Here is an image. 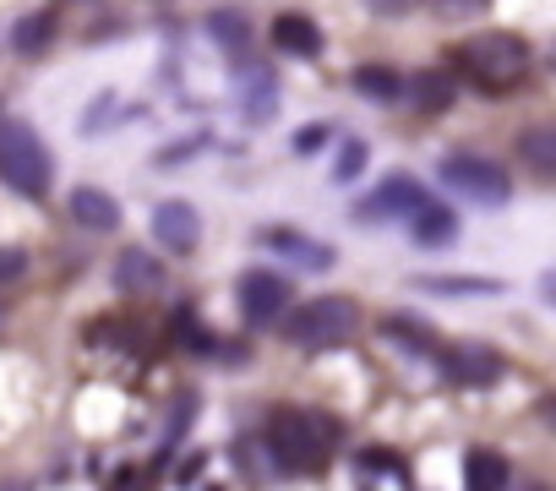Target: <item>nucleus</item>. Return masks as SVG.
Wrapping results in <instances>:
<instances>
[{
    "mask_svg": "<svg viewBox=\"0 0 556 491\" xmlns=\"http://www.w3.org/2000/svg\"><path fill=\"white\" fill-rule=\"evenodd\" d=\"M344 426L323 410H278L267 420V453L285 475H323Z\"/></svg>",
    "mask_w": 556,
    "mask_h": 491,
    "instance_id": "obj_1",
    "label": "nucleus"
},
{
    "mask_svg": "<svg viewBox=\"0 0 556 491\" xmlns=\"http://www.w3.org/2000/svg\"><path fill=\"white\" fill-rule=\"evenodd\" d=\"M0 180L17 197H45L55 186V159L28 121H0Z\"/></svg>",
    "mask_w": 556,
    "mask_h": 491,
    "instance_id": "obj_2",
    "label": "nucleus"
},
{
    "mask_svg": "<svg viewBox=\"0 0 556 491\" xmlns=\"http://www.w3.org/2000/svg\"><path fill=\"white\" fill-rule=\"evenodd\" d=\"M458 66L469 72L475 88L513 93L529 77V45L513 39V34H475L469 45H458Z\"/></svg>",
    "mask_w": 556,
    "mask_h": 491,
    "instance_id": "obj_3",
    "label": "nucleus"
},
{
    "mask_svg": "<svg viewBox=\"0 0 556 491\" xmlns=\"http://www.w3.org/2000/svg\"><path fill=\"white\" fill-rule=\"evenodd\" d=\"M355 328H361V306L350 295H317L285 323V339L295 350H339L355 339Z\"/></svg>",
    "mask_w": 556,
    "mask_h": 491,
    "instance_id": "obj_4",
    "label": "nucleus"
},
{
    "mask_svg": "<svg viewBox=\"0 0 556 491\" xmlns=\"http://www.w3.org/2000/svg\"><path fill=\"white\" fill-rule=\"evenodd\" d=\"M442 180L447 191H458L464 202L475 207H502L513 197V175L496 164V159H480V153H453L442 159Z\"/></svg>",
    "mask_w": 556,
    "mask_h": 491,
    "instance_id": "obj_5",
    "label": "nucleus"
},
{
    "mask_svg": "<svg viewBox=\"0 0 556 491\" xmlns=\"http://www.w3.org/2000/svg\"><path fill=\"white\" fill-rule=\"evenodd\" d=\"M290 279L285 274H273V268H251V274H240V317L251 323V328H262V323H278L290 312Z\"/></svg>",
    "mask_w": 556,
    "mask_h": 491,
    "instance_id": "obj_6",
    "label": "nucleus"
},
{
    "mask_svg": "<svg viewBox=\"0 0 556 491\" xmlns=\"http://www.w3.org/2000/svg\"><path fill=\"white\" fill-rule=\"evenodd\" d=\"M437 361L453 388H491L507 377V361L491 344H453V350H437Z\"/></svg>",
    "mask_w": 556,
    "mask_h": 491,
    "instance_id": "obj_7",
    "label": "nucleus"
},
{
    "mask_svg": "<svg viewBox=\"0 0 556 491\" xmlns=\"http://www.w3.org/2000/svg\"><path fill=\"white\" fill-rule=\"evenodd\" d=\"M420 202H426V186H420L415 175H388V180L355 207V218H361V224H377V218H409Z\"/></svg>",
    "mask_w": 556,
    "mask_h": 491,
    "instance_id": "obj_8",
    "label": "nucleus"
},
{
    "mask_svg": "<svg viewBox=\"0 0 556 491\" xmlns=\"http://www.w3.org/2000/svg\"><path fill=\"white\" fill-rule=\"evenodd\" d=\"M153 240L164 246V252H175V257H186V252H197V240H202V213L191 207V202H159L153 207Z\"/></svg>",
    "mask_w": 556,
    "mask_h": 491,
    "instance_id": "obj_9",
    "label": "nucleus"
},
{
    "mask_svg": "<svg viewBox=\"0 0 556 491\" xmlns=\"http://www.w3.org/2000/svg\"><path fill=\"white\" fill-rule=\"evenodd\" d=\"M235 104H240V115H245L251 126H267V121L278 115V77H273L267 66H240V77H235Z\"/></svg>",
    "mask_w": 556,
    "mask_h": 491,
    "instance_id": "obj_10",
    "label": "nucleus"
},
{
    "mask_svg": "<svg viewBox=\"0 0 556 491\" xmlns=\"http://www.w3.org/2000/svg\"><path fill=\"white\" fill-rule=\"evenodd\" d=\"M115 285L131 290V295L164 290V257H153L148 246H126V252L115 257Z\"/></svg>",
    "mask_w": 556,
    "mask_h": 491,
    "instance_id": "obj_11",
    "label": "nucleus"
},
{
    "mask_svg": "<svg viewBox=\"0 0 556 491\" xmlns=\"http://www.w3.org/2000/svg\"><path fill=\"white\" fill-rule=\"evenodd\" d=\"M409 229H415V240L426 246V252H442V246H453V240H458V213L426 197V202L409 213Z\"/></svg>",
    "mask_w": 556,
    "mask_h": 491,
    "instance_id": "obj_12",
    "label": "nucleus"
},
{
    "mask_svg": "<svg viewBox=\"0 0 556 491\" xmlns=\"http://www.w3.org/2000/svg\"><path fill=\"white\" fill-rule=\"evenodd\" d=\"M273 45L285 50V55H295V61H317V55H323V34H317V23L301 17V12H285V17L273 23Z\"/></svg>",
    "mask_w": 556,
    "mask_h": 491,
    "instance_id": "obj_13",
    "label": "nucleus"
},
{
    "mask_svg": "<svg viewBox=\"0 0 556 491\" xmlns=\"http://www.w3.org/2000/svg\"><path fill=\"white\" fill-rule=\"evenodd\" d=\"M72 218H77L83 229L110 235V229H121V202H115L110 191H99V186H77V191H72Z\"/></svg>",
    "mask_w": 556,
    "mask_h": 491,
    "instance_id": "obj_14",
    "label": "nucleus"
},
{
    "mask_svg": "<svg viewBox=\"0 0 556 491\" xmlns=\"http://www.w3.org/2000/svg\"><path fill=\"white\" fill-rule=\"evenodd\" d=\"M202 28H207V39H213L224 55H235V61L251 50V17H245V12H235V7L207 12V23H202Z\"/></svg>",
    "mask_w": 556,
    "mask_h": 491,
    "instance_id": "obj_15",
    "label": "nucleus"
},
{
    "mask_svg": "<svg viewBox=\"0 0 556 491\" xmlns=\"http://www.w3.org/2000/svg\"><path fill=\"white\" fill-rule=\"evenodd\" d=\"M382 339H388V344H399V350H409V355H437V350H442L437 328H431V323H420V317H404V312L382 317Z\"/></svg>",
    "mask_w": 556,
    "mask_h": 491,
    "instance_id": "obj_16",
    "label": "nucleus"
},
{
    "mask_svg": "<svg viewBox=\"0 0 556 491\" xmlns=\"http://www.w3.org/2000/svg\"><path fill=\"white\" fill-rule=\"evenodd\" d=\"M507 480H513L507 453H496V448H469V453H464V486H475V491H502Z\"/></svg>",
    "mask_w": 556,
    "mask_h": 491,
    "instance_id": "obj_17",
    "label": "nucleus"
},
{
    "mask_svg": "<svg viewBox=\"0 0 556 491\" xmlns=\"http://www.w3.org/2000/svg\"><path fill=\"white\" fill-rule=\"evenodd\" d=\"M267 246L273 252H285V257H295L301 268H312V274H328L333 268V252L323 240H312V235H295V229H267Z\"/></svg>",
    "mask_w": 556,
    "mask_h": 491,
    "instance_id": "obj_18",
    "label": "nucleus"
},
{
    "mask_svg": "<svg viewBox=\"0 0 556 491\" xmlns=\"http://www.w3.org/2000/svg\"><path fill=\"white\" fill-rule=\"evenodd\" d=\"M409 93H415V104H420L426 115H442V110L458 99V88H453L447 72H420V77L409 83Z\"/></svg>",
    "mask_w": 556,
    "mask_h": 491,
    "instance_id": "obj_19",
    "label": "nucleus"
},
{
    "mask_svg": "<svg viewBox=\"0 0 556 491\" xmlns=\"http://www.w3.org/2000/svg\"><path fill=\"white\" fill-rule=\"evenodd\" d=\"M50 39H55V17H50V12H34V17H23V23L12 28V50H17V55H45Z\"/></svg>",
    "mask_w": 556,
    "mask_h": 491,
    "instance_id": "obj_20",
    "label": "nucleus"
},
{
    "mask_svg": "<svg viewBox=\"0 0 556 491\" xmlns=\"http://www.w3.org/2000/svg\"><path fill=\"white\" fill-rule=\"evenodd\" d=\"M415 290H431V295H496L502 285L496 279H464V274H431V279H415Z\"/></svg>",
    "mask_w": 556,
    "mask_h": 491,
    "instance_id": "obj_21",
    "label": "nucleus"
},
{
    "mask_svg": "<svg viewBox=\"0 0 556 491\" xmlns=\"http://www.w3.org/2000/svg\"><path fill=\"white\" fill-rule=\"evenodd\" d=\"M355 88H361L366 99H377V104H388V99L404 93L399 72H388V66H361V72H355Z\"/></svg>",
    "mask_w": 556,
    "mask_h": 491,
    "instance_id": "obj_22",
    "label": "nucleus"
},
{
    "mask_svg": "<svg viewBox=\"0 0 556 491\" xmlns=\"http://www.w3.org/2000/svg\"><path fill=\"white\" fill-rule=\"evenodd\" d=\"M355 469H361L366 480H377V475H388V480H399V486L409 480V469H404V458H399L393 448H366V453L355 458Z\"/></svg>",
    "mask_w": 556,
    "mask_h": 491,
    "instance_id": "obj_23",
    "label": "nucleus"
},
{
    "mask_svg": "<svg viewBox=\"0 0 556 491\" xmlns=\"http://www.w3.org/2000/svg\"><path fill=\"white\" fill-rule=\"evenodd\" d=\"M523 159H529V169L540 180H551L556 175V131H529L523 137Z\"/></svg>",
    "mask_w": 556,
    "mask_h": 491,
    "instance_id": "obj_24",
    "label": "nucleus"
},
{
    "mask_svg": "<svg viewBox=\"0 0 556 491\" xmlns=\"http://www.w3.org/2000/svg\"><path fill=\"white\" fill-rule=\"evenodd\" d=\"M361 169H366V142H361V137H350V142L339 148V159H333V180H339V186H350Z\"/></svg>",
    "mask_w": 556,
    "mask_h": 491,
    "instance_id": "obj_25",
    "label": "nucleus"
},
{
    "mask_svg": "<svg viewBox=\"0 0 556 491\" xmlns=\"http://www.w3.org/2000/svg\"><path fill=\"white\" fill-rule=\"evenodd\" d=\"M28 274V252L23 246H0V285H17Z\"/></svg>",
    "mask_w": 556,
    "mask_h": 491,
    "instance_id": "obj_26",
    "label": "nucleus"
},
{
    "mask_svg": "<svg viewBox=\"0 0 556 491\" xmlns=\"http://www.w3.org/2000/svg\"><path fill=\"white\" fill-rule=\"evenodd\" d=\"M431 12H442V17H469V12H485L491 0H426Z\"/></svg>",
    "mask_w": 556,
    "mask_h": 491,
    "instance_id": "obj_27",
    "label": "nucleus"
},
{
    "mask_svg": "<svg viewBox=\"0 0 556 491\" xmlns=\"http://www.w3.org/2000/svg\"><path fill=\"white\" fill-rule=\"evenodd\" d=\"M175 328H180V344H186V350H213V339L191 323V312H180V317H175Z\"/></svg>",
    "mask_w": 556,
    "mask_h": 491,
    "instance_id": "obj_28",
    "label": "nucleus"
},
{
    "mask_svg": "<svg viewBox=\"0 0 556 491\" xmlns=\"http://www.w3.org/2000/svg\"><path fill=\"white\" fill-rule=\"evenodd\" d=\"M323 142H328V131H323V126H312V131H301V137H295V148H301V153H312V148H323Z\"/></svg>",
    "mask_w": 556,
    "mask_h": 491,
    "instance_id": "obj_29",
    "label": "nucleus"
},
{
    "mask_svg": "<svg viewBox=\"0 0 556 491\" xmlns=\"http://www.w3.org/2000/svg\"><path fill=\"white\" fill-rule=\"evenodd\" d=\"M366 7H371V12H404L409 0H366Z\"/></svg>",
    "mask_w": 556,
    "mask_h": 491,
    "instance_id": "obj_30",
    "label": "nucleus"
}]
</instances>
